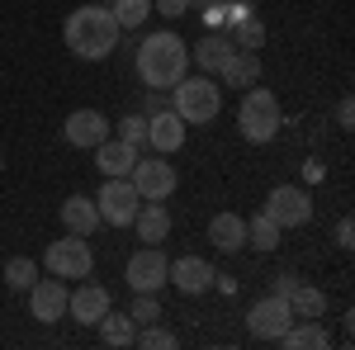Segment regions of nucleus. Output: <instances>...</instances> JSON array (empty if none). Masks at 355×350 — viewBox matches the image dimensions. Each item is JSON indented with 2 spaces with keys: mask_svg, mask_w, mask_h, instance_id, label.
Returning <instances> with one entry per match:
<instances>
[{
  "mask_svg": "<svg viewBox=\"0 0 355 350\" xmlns=\"http://www.w3.org/2000/svg\"><path fill=\"white\" fill-rule=\"evenodd\" d=\"M119 33H123V28H119L110 5H81V10L67 15L62 43H67V53L81 57V62H105V57L119 48Z\"/></svg>",
  "mask_w": 355,
  "mask_h": 350,
  "instance_id": "obj_1",
  "label": "nucleus"
},
{
  "mask_svg": "<svg viewBox=\"0 0 355 350\" xmlns=\"http://www.w3.org/2000/svg\"><path fill=\"white\" fill-rule=\"evenodd\" d=\"M180 76H190V43L175 28L147 33L142 48H137V81L147 90H171Z\"/></svg>",
  "mask_w": 355,
  "mask_h": 350,
  "instance_id": "obj_2",
  "label": "nucleus"
},
{
  "mask_svg": "<svg viewBox=\"0 0 355 350\" xmlns=\"http://www.w3.org/2000/svg\"><path fill=\"white\" fill-rule=\"evenodd\" d=\"M237 128H242L246 142H270L279 128H284V109H279V100H275L270 90H261V85H251V90H242V105H237Z\"/></svg>",
  "mask_w": 355,
  "mask_h": 350,
  "instance_id": "obj_3",
  "label": "nucleus"
},
{
  "mask_svg": "<svg viewBox=\"0 0 355 350\" xmlns=\"http://www.w3.org/2000/svg\"><path fill=\"white\" fill-rule=\"evenodd\" d=\"M171 109L185 123H214L223 109V90L214 85V76H180L171 85Z\"/></svg>",
  "mask_w": 355,
  "mask_h": 350,
  "instance_id": "obj_4",
  "label": "nucleus"
},
{
  "mask_svg": "<svg viewBox=\"0 0 355 350\" xmlns=\"http://www.w3.org/2000/svg\"><path fill=\"white\" fill-rule=\"evenodd\" d=\"M43 265H48V274H57V279H90V270H95V251H90L85 237L67 232L62 242H48Z\"/></svg>",
  "mask_w": 355,
  "mask_h": 350,
  "instance_id": "obj_5",
  "label": "nucleus"
},
{
  "mask_svg": "<svg viewBox=\"0 0 355 350\" xmlns=\"http://www.w3.org/2000/svg\"><path fill=\"white\" fill-rule=\"evenodd\" d=\"M95 209H100V222H110V227H133V213L142 209V194L133 189L128 175H105Z\"/></svg>",
  "mask_w": 355,
  "mask_h": 350,
  "instance_id": "obj_6",
  "label": "nucleus"
},
{
  "mask_svg": "<svg viewBox=\"0 0 355 350\" xmlns=\"http://www.w3.org/2000/svg\"><path fill=\"white\" fill-rule=\"evenodd\" d=\"M261 213L270 218L279 232H289V227H303L308 218H313V194L303 185H275L270 194H266V209Z\"/></svg>",
  "mask_w": 355,
  "mask_h": 350,
  "instance_id": "obj_7",
  "label": "nucleus"
},
{
  "mask_svg": "<svg viewBox=\"0 0 355 350\" xmlns=\"http://www.w3.org/2000/svg\"><path fill=\"white\" fill-rule=\"evenodd\" d=\"M289 326H294V308H289V298H284V294L256 298L251 313H246V331H251L256 341H279Z\"/></svg>",
  "mask_w": 355,
  "mask_h": 350,
  "instance_id": "obj_8",
  "label": "nucleus"
},
{
  "mask_svg": "<svg viewBox=\"0 0 355 350\" xmlns=\"http://www.w3.org/2000/svg\"><path fill=\"white\" fill-rule=\"evenodd\" d=\"M128 180L142 199H152V204H166L175 185H180V175H175V166L166 161V157H137L133 170H128Z\"/></svg>",
  "mask_w": 355,
  "mask_h": 350,
  "instance_id": "obj_9",
  "label": "nucleus"
},
{
  "mask_svg": "<svg viewBox=\"0 0 355 350\" xmlns=\"http://www.w3.org/2000/svg\"><path fill=\"white\" fill-rule=\"evenodd\" d=\"M166 261L162 246H142L133 261H128V270H123V279H128V289L133 294H162L166 289Z\"/></svg>",
  "mask_w": 355,
  "mask_h": 350,
  "instance_id": "obj_10",
  "label": "nucleus"
},
{
  "mask_svg": "<svg viewBox=\"0 0 355 350\" xmlns=\"http://www.w3.org/2000/svg\"><path fill=\"white\" fill-rule=\"evenodd\" d=\"M110 119L100 114V109H71L67 114V123H62V137L71 142V147H81V152H95L105 137H110Z\"/></svg>",
  "mask_w": 355,
  "mask_h": 350,
  "instance_id": "obj_11",
  "label": "nucleus"
},
{
  "mask_svg": "<svg viewBox=\"0 0 355 350\" xmlns=\"http://www.w3.org/2000/svg\"><path fill=\"white\" fill-rule=\"evenodd\" d=\"M67 279H33L28 284V313L38 317L43 326H53V322H62V313H67Z\"/></svg>",
  "mask_w": 355,
  "mask_h": 350,
  "instance_id": "obj_12",
  "label": "nucleus"
},
{
  "mask_svg": "<svg viewBox=\"0 0 355 350\" xmlns=\"http://www.w3.org/2000/svg\"><path fill=\"white\" fill-rule=\"evenodd\" d=\"M185 119L175 114V109H162V114H147V147L157 152V157H171V152H180L185 147Z\"/></svg>",
  "mask_w": 355,
  "mask_h": 350,
  "instance_id": "obj_13",
  "label": "nucleus"
},
{
  "mask_svg": "<svg viewBox=\"0 0 355 350\" xmlns=\"http://www.w3.org/2000/svg\"><path fill=\"white\" fill-rule=\"evenodd\" d=\"M214 265L204 261V256H175L171 265H166V284H175L180 294H204V289H214Z\"/></svg>",
  "mask_w": 355,
  "mask_h": 350,
  "instance_id": "obj_14",
  "label": "nucleus"
},
{
  "mask_svg": "<svg viewBox=\"0 0 355 350\" xmlns=\"http://www.w3.org/2000/svg\"><path fill=\"white\" fill-rule=\"evenodd\" d=\"M110 308H114V298H110L105 284H81V289H71V294H67V313H71L81 326H95Z\"/></svg>",
  "mask_w": 355,
  "mask_h": 350,
  "instance_id": "obj_15",
  "label": "nucleus"
},
{
  "mask_svg": "<svg viewBox=\"0 0 355 350\" xmlns=\"http://www.w3.org/2000/svg\"><path fill=\"white\" fill-rule=\"evenodd\" d=\"M227 57H232V38H227L223 28H218V33L209 28V33L190 48V67H199L204 76H218V67L227 62Z\"/></svg>",
  "mask_w": 355,
  "mask_h": 350,
  "instance_id": "obj_16",
  "label": "nucleus"
},
{
  "mask_svg": "<svg viewBox=\"0 0 355 350\" xmlns=\"http://www.w3.org/2000/svg\"><path fill=\"white\" fill-rule=\"evenodd\" d=\"M218 81L227 85V90H251V85H261V57L232 48V57L218 67Z\"/></svg>",
  "mask_w": 355,
  "mask_h": 350,
  "instance_id": "obj_17",
  "label": "nucleus"
},
{
  "mask_svg": "<svg viewBox=\"0 0 355 350\" xmlns=\"http://www.w3.org/2000/svg\"><path fill=\"white\" fill-rule=\"evenodd\" d=\"M133 227H137V242L162 246L166 237H171V209H166V204H152V199H142V209L133 213Z\"/></svg>",
  "mask_w": 355,
  "mask_h": 350,
  "instance_id": "obj_18",
  "label": "nucleus"
},
{
  "mask_svg": "<svg viewBox=\"0 0 355 350\" xmlns=\"http://www.w3.org/2000/svg\"><path fill=\"white\" fill-rule=\"evenodd\" d=\"M279 346L284 350H327L331 346V336H327V326L318 322V317H294V326L279 336Z\"/></svg>",
  "mask_w": 355,
  "mask_h": 350,
  "instance_id": "obj_19",
  "label": "nucleus"
},
{
  "mask_svg": "<svg viewBox=\"0 0 355 350\" xmlns=\"http://www.w3.org/2000/svg\"><path fill=\"white\" fill-rule=\"evenodd\" d=\"M62 227H67V232H76V237H90V232L100 227V209H95V199L71 194V199L62 204Z\"/></svg>",
  "mask_w": 355,
  "mask_h": 350,
  "instance_id": "obj_20",
  "label": "nucleus"
},
{
  "mask_svg": "<svg viewBox=\"0 0 355 350\" xmlns=\"http://www.w3.org/2000/svg\"><path fill=\"white\" fill-rule=\"evenodd\" d=\"M133 161H137V147L119 142V137H105V142L95 147V166H100V175H128Z\"/></svg>",
  "mask_w": 355,
  "mask_h": 350,
  "instance_id": "obj_21",
  "label": "nucleus"
},
{
  "mask_svg": "<svg viewBox=\"0 0 355 350\" xmlns=\"http://www.w3.org/2000/svg\"><path fill=\"white\" fill-rule=\"evenodd\" d=\"M209 242L218 246V251H242L246 246V218L242 213H214V222H209Z\"/></svg>",
  "mask_w": 355,
  "mask_h": 350,
  "instance_id": "obj_22",
  "label": "nucleus"
},
{
  "mask_svg": "<svg viewBox=\"0 0 355 350\" xmlns=\"http://www.w3.org/2000/svg\"><path fill=\"white\" fill-rule=\"evenodd\" d=\"M95 326H100V341H105V346H133V336H137V322L128 313H114V308Z\"/></svg>",
  "mask_w": 355,
  "mask_h": 350,
  "instance_id": "obj_23",
  "label": "nucleus"
},
{
  "mask_svg": "<svg viewBox=\"0 0 355 350\" xmlns=\"http://www.w3.org/2000/svg\"><path fill=\"white\" fill-rule=\"evenodd\" d=\"M284 298H289L294 317H322V313H327V294H322V289H313V284H294Z\"/></svg>",
  "mask_w": 355,
  "mask_h": 350,
  "instance_id": "obj_24",
  "label": "nucleus"
},
{
  "mask_svg": "<svg viewBox=\"0 0 355 350\" xmlns=\"http://www.w3.org/2000/svg\"><path fill=\"white\" fill-rule=\"evenodd\" d=\"M227 38H232V48H242V53H261L266 48V24L256 19V15H246L242 24H232V28H223Z\"/></svg>",
  "mask_w": 355,
  "mask_h": 350,
  "instance_id": "obj_25",
  "label": "nucleus"
},
{
  "mask_svg": "<svg viewBox=\"0 0 355 350\" xmlns=\"http://www.w3.org/2000/svg\"><path fill=\"white\" fill-rule=\"evenodd\" d=\"M279 237H284V232H279L266 213H256L251 222H246V242H251V251H275V246H279Z\"/></svg>",
  "mask_w": 355,
  "mask_h": 350,
  "instance_id": "obj_26",
  "label": "nucleus"
},
{
  "mask_svg": "<svg viewBox=\"0 0 355 350\" xmlns=\"http://www.w3.org/2000/svg\"><path fill=\"white\" fill-rule=\"evenodd\" d=\"M33 279H38V261H28V256H10V261H5V284H10L15 294H28Z\"/></svg>",
  "mask_w": 355,
  "mask_h": 350,
  "instance_id": "obj_27",
  "label": "nucleus"
},
{
  "mask_svg": "<svg viewBox=\"0 0 355 350\" xmlns=\"http://www.w3.org/2000/svg\"><path fill=\"white\" fill-rule=\"evenodd\" d=\"M114 19H119V28H137L147 15H152V0H110Z\"/></svg>",
  "mask_w": 355,
  "mask_h": 350,
  "instance_id": "obj_28",
  "label": "nucleus"
},
{
  "mask_svg": "<svg viewBox=\"0 0 355 350\" xmlns=\"http://www.w3.org/2000/svg\"><path fill=\"white\" fill-rule=\"evenodd\" d=\"M133 346H142V350H175V331H166V326L147 322V326H137Z\"/></svg>",
  "mask_w": 355,
  "mask_h": 350,
  "instance_id": "obj_29",
  "label": "nucleus"
},
{
  "mask_svg": "<svg viewBox=\"0 0 355 350\" xmlns=\"http://www.w3.org/2000/svg\"><path fill=\"white\" fill-rule=\"evenodd\" d=\"M114 128H119V142H128V147H142V142H147V114H123Z\"/></svg>",
  "mask_w": 355,
  "mask_h": 350,
  "instance_id": "obj_30",
  "label": "nucleus"
},
{
  "mask_svg": "<svg viewBox=\"0 0 355 350\" xmlns=\"http://www.w3.org/2000/svg\"><path fill=\"white\" fill-rule=\"evenodd\" d=\"M137 326H147V322H157L162 317V303H157V294H137L133 298V313H128Z\"/></svg>",
  "mask_w": 355,
  "mask_h": 350,
  "instance_id": "obj_31",
  "label": "nucleus"
},
{
  "mask_svg": "<svg viewBox=\"0 0 355 350\" xmlns=\"http://www.w3.org/2000/svg\"><path fill=\"white\" fill-rule=\"evenodd\" d=\"M152 10L166 19H180V15H190V0H152Z\"/></svg>",
  "mask_w": 355,
  "mask_h": 350,
  "instance_id": "obj_32",
  "label": "nucleus"
},
{
  "mask_svg": "<svg viewBox=\"0 0 355 350\" xmlns=\"http://www.w3.org/2000/svg\"><path fill=\"white\" fill-rule=\"evenodd\" d=\"M331 237H336V246H341V251H351V246H355V222H351V218H341Z\"/></svg>",
  "mask_w": 355,
  "mask_h": 350,
  "instance_id": "obj_33",
  "label": "nucleus"
},
{
  "mask_svg": "<svg viewBox=\"0 0 355 350\" xmlns=\"http://www.w3.org/2000/svg\"><path fill=\"white\" fill-rule=\"evenodd\" d=\"M336 128H355V105H351V100L336 105Z\"/></svg>",
  "mask_w": 355,
  "mask_h": 350,
  "instance_id": "obj_34",
  "label": "nucleus"
},
{
  "mask_svg": "<svg viewBox=\"0 0 355 350\" xmlns=\"http://www.w3.org/2000/svg\"><path fill=\"white\" fill-rule=\"evenodd\" d=\"M162 109H171L166 105V90H147V114H162Z\"/></svg>",
  "mask_w": 355,
  "mask_h": 350,
  "instance_id": "obj_35",
  "label": "nucleus"
},
{
  "mask_svg": "<svg viewBox=\"0 0 355 350\" xmlns=\"http://www.w3.org/2000/svg\"><path fill=\"white\" fill-rule=\"evenodd\" d=\"M294 284H299V279H294V274H279V279H275V289H270V294H289V289H294Z\"/></svg>",
  "mask_w": 355,
  "mask_h": 350,
  "instance_id": "obj_36",
  "label": "nucleus"
},
{
  "mask_svg": "<svg viewBox=\"0 0 355 350\" xmlns=\"http://www.w3.org/2000/svg\"><path fill=\"white\" fill-rule=\"evenodd\" d=\"M204 5H214V0H190V10H204Z\"/></svg>",
  "mask_w": 355,
  "mask_h": 350,
  "instance_id": "obj_37",
  "label": "nucleus"
},
{
  "mask_svg": "<svg viewBox=\"0 0 355 350\" xmlns=\"http://www.w3.org/2000/svg\"><path fill=\"white\" fill-rule=\"evenodd\" d=\"M237 5H251V0H237Z\"/></svg>",
  "mask_w": 355,
  "mask_h": 350,
  "instance_id": "obj_38",
  "label": "nucleus"
},
{
  "mask_svg": "<svg viewBox=\"0 0 355 350\" xmlns=\"http://www.w3.org/2000/svg\"><path fill=\"white\" fill-rule=\"evenodd\" d=\"M0 170H5V157H0Z\"/></svg>",
  "mask_w": 355,
  "mask_h": 350,
  "instance_id": "obj_39",
  "label": "nucleus"
}]
</instances>
